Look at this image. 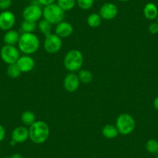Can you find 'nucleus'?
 <instances>
[{
	"label": "nucleus",
	"mask_w": 158,
	"mask_h": 158,
	"mask_svg": "<svg viewBox=\"0 0 158 158\" xmlns=\"http://www.w3.org/2000/svg\"><path fill=\"white\" fill-rule=\"evenodd\" d=\"M50 136V127L47 123L42 120L36 121L29 129V138L36 144L46 142Z\"/></svg>",
	"instance_id": "obj_1"
},
{
	"label": "nucleus",
	"mask_w": 158,
	"mask_h": 158,
	"mask_svg": "<svg viewBox=\"0 0 158 158\" xmlns=\"http://www.w3.org/2000/svg\"><path fill=\"white\" fill-rule=\"evenodd\" d=\"M40 48L39 38L33 33H23L19 36L18 48L26 55L34 54Z\"/></svg>",
	"instance_id": "obj_2"
},
{
	"label": "nucleus",
	"mask_w": 158,
	"mask_h": 158,
	"mask_svg": "<svg viewBox=\"0 0 158 158\" xmlns=\"http://www.w3.org/2000/svg\"><path fill=\"white\" fill-rule=\"evenodd\" d=\"M84 62V57L78 50L68 51L64 58V66L70 72L80 71Z\"/></svg>",
	"instance_id": "obj_3"
},
{
	"label": "nucleus",
	"mask_w": 158,
	"mask_h": 158,
	"mask_svg": "<svg viewBox=\"0 0 158 158\" xmlns=\"http://www.w3.org/2000/svg\"><path fill=\"white\" fill-rule=\"evenodd\" d=\"M115 127L119 134L127 136L133 133L136 127V122L131 115L128 113H123L117 117Z\"/></svg>",
	"instance_id": "obj_4"
},
{
	"label": "nucleus",
	"mask_w": 158,
	"mask_h": 158,
	"mask_svg": "<svg viewBox=\"0 0 158 158\" xmlns=\"http://www.w3.org/2000/svg\"><path fill=\"white\" fill-rule=\"evenodd\" d=\"M65 12L57 3L44 6L43 9V17L52 25H57L64 21Z\"/></svg>",
	"instance_id": "obj_5"
},
{
	"label": "nucleus",
	"mask_w": 158,
	"mask_h": 158,
	"mask_svg": "<svg viewBox=\"0 0 158 158\" xmlns=\"http://www.w3.org/2000/svg\"><path fill=\"white\" fill-rule=\"evenodd\" d=\"M0 57L4 63L7 64H16L19 58V51L15 46L4 45L0 49Z\"/></svg>",
	"instance_id": "obj_6"
},
{
	"label": "nucleus",
	"mask_w": 158,
	"mask_h": 158,
	"mask_svg": "<svg viewBox=\"0 0 158 158\" xmlns=\"http://www.w3.org/2000/svg\"><path fill=\"white\" fill-rule=\"evenodd\" d=\"M22 16L24 20L36 23V21L40 20L43 16V10L39 4L32 3L23 9Z\"/></svg>",
	"instance_id": "obj_7"
},
{
	"label": "nucleus",
	"mask_w": 158,
	"mask_h": 158,
	"mask_svg": "<svg viewBox=\"0 0 158 158\" xmlns=\"http://www.w3.org/2000/svg\"><path fill=\"white\" fill-rule=\"evenodd\" d=\"M44 48L49 54H56L62 48V40L55 33H51L45 36Z\"/></svg>",
	"instance_id": "obj_8"
},
{
	"label": "nucleus",
	"mask_w": 158,
	"mask_h": 158,
	"mask_svg": "<svg viewBox=\"0 0 158 158\" xmlns=\"http://www.w3.org/2000/svg\"><path fill=\"white\" fill-rule=\"evenodd\" d=\"M16 23V16L11 11L6 10L0 13V30L8 31L12 30Z\"/></svg>",
	"instance_id": "obj_9"
},
{
	"label": "nucleus",
	"mask_w": 158,
	"mask_h": 158,
	"mask_svg": "<svg viewBox=\"0 0 158 158\" xmlns=\"http://www.w3.org/2000/svg\"><path fill=\"white\" fill-rule=\"evenodd\" d=\"M98 14L100 15L102 19H104L106 20H111L116 17L118 14V8L112 2H106L100 7Z\"/></svg>",
	"instance_id": "obj_10"
},
{
	"label": "nucleus",
	"mask_w": 158,
	"mask_h": 158,
	"mask_svg": "<svg viewBox=\"0 0 158 158\" xmlns=\"http://www.w3.org/2000/svg\"><path fill=\"white\" fill-rule=\"evenodd\" d=\"M80 85V80L77 74L71 72L65 76L64 79V88L67 92L72 93L76 92Z\"/></svg>",
	"instance_id": "obj_11"
},
{
	"label": "nucleus",
	"mask_w": 158,
	"mask_h": 158,
	"mask_svg": "<svg viewBox=\"0 0 158 158\" xmlns=\"http://www.w3.org/2000/svg\"><path fill=\"white\" fill-rule=\"evenodd\" d=\"M16 64L22 73L30 72L35 67L34 60L30 55H23L19 57Z\"/></svg>",
	"instance_id": "obj_12"
},
{
	"label": "nucleus",
	"mask_w": 158,
	"mask_h": 158,
	"mask_svg": "<svg viewBox=\"0 0 158 158\" xmlns=\"http://www.w3.org/2000/svg\"><path fill=\"white\" fill-rule=\"evenodd\" d=\"M73 31H74L73 26L66 21H62L56 25L55 34L60 36L61 39L69 37L73 33Z\"/></svg>",
	"instance_id": "obj_13"
},
{
	"label": "nucleus",
	"mask_w": 158,
	"mask_h": 158,
	"mask_svg": "<svg viewBox=\"0 0 158 158\" xmlns=\"http://www.w3.org/2000/svg\"><path fill=\"white\" fill-rule=\"evenodd\" d=\"M12 139L16 143H23L29 138V129L25 127H18L12 132Z\"/></svg>",
	"instance_id": "obj_14"
},
{
	"label": "nucleus",
	"mask_w": 158,
	"mask_h": 158,
	"mask_svg": "<svg viewBox=\"0 0 158 158\" xmlns=\"http://www.w3.org/2000/svg\"><path fill=\"white\" fill-rule=\"evenodd\" d=\"M19 36L20 35L17 31L14 30H10L8 31H6V33L3 36V41L6 45L15 46L16 44H18Z\"/></svg>",
	"instance_id": "obj_15"
},
{
	"label": "nucleus",
	"mask_w": 158,
	"mask_h": 158,
	"mask_svg": "<svg viewBox=\"0 0 158 158\" xmlns=\"http://www.w3.org/2000/svg\"><path fill=\"white\" fill-rule=\"evenodd\" d=\"M144 16L147 19L153 20L156 19L158 16V9L156 6L153 2H148L145 5L143 8Z\"/></svg>",
	"instance_id": "obj_16"
},
{
	"label": "nucleus",
	"mask_w": 158,
	"mask_h": 158,
	"mask_svg": "<svg viewBox=\"0 0 158 158\" xmlns=\"http://www.w3.org/2000/svg\"><path fill=\"white\" fill-rule=\"evenodd\" d=\"M102 133L107 139H114L119 134L115 126L111 125V124H107L103 127L102 130Z\"/></svg>",
	"instance_id": "obj_17"
},
{
	"label": "nucleus",
	"mask_w": 158,
	"mask_h": 158,
	"mask_svg": "<svg viewBox=\"0 0 158 158\" xmlns=\"http://www.w3.org/2000/svg\"><path fill=\"white\" fill-rule=\"evenodd\" d=\"M21 121L26 126H30L36 122V116L35 114L31 111H25L21 115Z\"/></svg>",
	"instance_id": "obj_18"
},
{
	"label": "nucleus",
	"mask_w": 158,
	"mask_h": 158,
	"mask_svg": "<svg viewBox=\"0 0 158 158\" xmlns=\"http://www.w3.org/2000/svg\"><path fill=\"white\" fill-rule=\"evenodd\" d=\"M38 28H39L40 32L43 33L45 36L50 35L52 31V24L45 19L40 20L39 23H38Z\"/></svg>",
	"instance_id": "obj_19"
},
{
	"label": "nucleus",
	"mask_w": 158,
	"mask_h": 158,
	"mask_svg": "<svg viewBox=\"0 0 158 158\" xmlns=\"http://www.w3.org/2000/svg\"><path fill=\"white\" fill-rule=\"evenodd\" d=\"M77 76H78V78L80 80V82H82L84 84H89L93 79L92 73L89 70L86 69L80 70L78 74H77Z\"/></svg>",
	"instance_id": "obj_20"
},
{
	"label": "nucleus",
	"mask_w": 158,
	"mask_h": 158,
	"mask_svg": "<svg viewBox=\"0 0 158 158\" xmlns=\"http://www.w3.org/2000/svg\"><path fill=\"white\" fill-rule=\"evenodd\" d=\"M87 23L89 27H92V28L99 27L102 23V17L98 13H92L88 16Z\"/></svg>",
	"instance_id": "obj_21"
},
{
	"label": "nucleus",
	"mask_w": 158,
	"mask_h": 158,
	"mask_svg": "<svg viewBox=\"0 0 158 158\" xmlns=\"http://www.w3.org/2000/svg\"><path fill=\"white\" fill-rule=\"evenodd\" d=\"M57 4L64 12L73 10L76 5V0H57Z\"/></svg>",
	"instance_id": "obj_22"
},
{
	"label": "nucleus",
	"mask_w": 158,
	"mask_h": 158,
	"mask_svg": "<svg viewBox=\"0 0 158 158\" xmlns=\"http://www.w3.org/2000/svg\"><path fill=\"white\" fill-rule=\"evenodd\" d=\"M6 73L7 75L11 78H17L18 77L20 76L22 72L16 64H9L7 67Z\"/></svg>",
	"instance_id": "obj_23"
},
{
	"label": "nucleus",
	"mask_w": 158,
	"mask_h": 158,
	"mask_svg": "<svg viewBox=\"0 0 158 158\" xmlns=\"http://www.w3.org/2000/svg\"><path fill=\"white\" fill-rule=\"evenodd\" d=\"M36 28V23L35 22L28 20H23L21 23L20 29L23 33H33Z\"/></svg>",
	"instance_id": "obj_24"
},
{
	"label": "nucleus",
	"mask_w": 158,
	"mask_h": 158,
	"mask_svg": "<svg viewBox=\"0 0 158 158\" xmlns=\"http://www.w3.org/2000/svg\"><path fill=\"white\" fill-rule=\"evenodd\" d=\"M146 149L151 154L158 153V141L156 139H150L146 143Z\"/></svg>",
	"instance_id": "obj_25"
},
{
	"label": "nucleus",
	"mask_w": 158,
	"mask_h": 158,
	"mask_svg": "<svg viewBox=\"0 0 158 158\" xmlns=\"http://www.w3.org/2000/svg\"><path fill=\"white\" fill-rule=\"evenodd\" d=\"M94 3L95 0H76V4L83 10H90L94 6Z\"/></svg>",
	"instance_id": "obj_26"
},
{
	"label": "nucleus",
	"mask_w": 158,
	"mask_h": 158,
	"mask_svg": "<svg viewBox=\"0 0 158 158\" xmlns=\"http://www.w3.org/2000/svg\"><path fill=\"white\" fill-rule=\"evenodd\" d=\"M12 0H0V10L6 11L11 7Z\"/></svg>",
	"instance_id": "obj_27"
},
{
	"label": "nucleus",
	"mask_w": 158,
	"mask_h": 158,
	"mask_svg": "<svg viewBox=\"0 0 158 158\" xmlns=\"http://www.w3.org/2000/svg\"><path fill=\"white\" fill-rule=\"evenodd\" d=\"M149 32L152 34H156L158 33V24L157 23H153L149 26Z\"/></svg>",
	"instance_id": "obj_28"
},
{
	"label": "nucleus",
	"mask_w": 158,
	"mask_h": 158,
	"mask_svg": "<svg viewBox=\"0 0 158 158\" xmlns=\"http://www.w3.org/2000/svg\"><path fill=\"white\" fill-rule=\"evenodd\" d=\"M56 1L57 0H37V2H39L40 5H42L44 6H47L55 3Z\"/></svg>",
	"instance_id": "obj_29"
},
{
	"label": "nucleus",
	"mask_w": 158,
	"mask_h": 158,
	"mask_svg": "<svg viewBox=\"0 0 158 158\" xmlns=\"http://www.w3.org/2000/svg\"><path fill=\"white\" fill-rule=\"evenodd\" d=\"M6 136V130L3 126L0 125V142H2Z\"/></svg>",
	"instance_id": "obj_30"
},
{
	"label": "nucleus",
	"mask_w": 158,
	"mask_h": 158,
	"mask_svg": "<svg viewBox=\"0 0 158 158\" xmlns=\"http://www.w3.org/2000/svg\"><path fill=\"white\" fill-rule=\"evenodd\" d=\"M10 158H23V156L20 154V153H13V154L10 156Z\"/></svg>",
	"instance_id": "obj_31"
},
{
	"label": "nucleus",
	"mask_w": 158,
	"mask_h": 158,
	"mask_svg": "<svg viewBox=\"0 0 158 158\" xmlns=\"http://www.w3.org/2000/svg\"><path fill=\"white\" fill-rule=\"evenodd\" d=\"M153 106H154L155 109L158 111V96L156 97L154 99V101H153Z\"/></svg>",
	"instance_id": "obj_32"
},
{
	"label": "nucleus",
	"mask_w": 158,
	"mask_h": 158,
	"mask_svg": "<svg viewBox=\"0 0 158 158\" xmlns=\"http://www.w3.org/2000/svg\"><path fill=\"white\" fill-rule=\"evenodd\" d=\"M16 144H17V143H16L15 142V141H13V139H11V141H10V145H11V146H15V145H16Z\"/></svg>",
	"instance_id": "obj_33"
},
{
	"label": "nucleus",
	"mask_w": 158,
	"mask_h": 158,
	"mask_svg": "<svg viewBox=\"0 0 158 158\" xmlns=\"http://www.w3.org/2000/svg\"><path fill=\"white\" fill-rule=\"evenodd\" d=\"M118 1H120V2H128L130 0H118Z\"/></svg>",
	"instance_id": "obj_34"
},
{
	"label": "nucleus",
	"mask_w": 158,
	"mask_h": 158,
	"mask_svg": "<svg viewBox=\"0 0 158 158\" xmlns=\"http://www.w3.org/2000/svg\"><path fill=\"white\" fill-rule=\"evenodd\" d=\"M156 19H157V22L156 23H157V24H158V16H157V17H156Z\"/></svg>",
	"instance_id": "obj_35"
},
{
	"label": "nucleus",
	"mask_w": 158,
	"mask_h": 158,
	"mask_svg": "<svg viewBox=\"0 0 158 158\" xmlns=\"http://www.w3.org/2000/svg\"><path fill=\"white\" fill-rule=\"evenodd\" d=\"M156 158H158V155H157V156H156Z\"/></svg>",
	"instance_id": "obj_36"
}]
</instances>
